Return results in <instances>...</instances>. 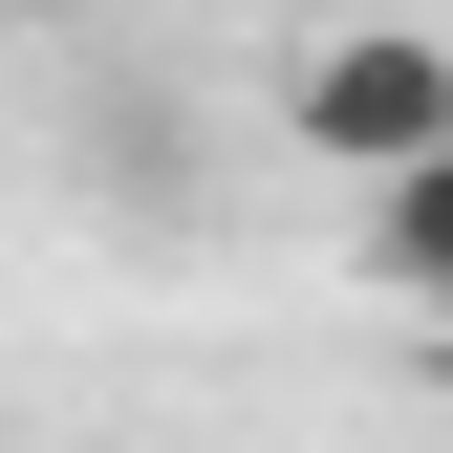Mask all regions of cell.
Listing matches in <instances>:
<instances>
[{
  "label": "cell",
  "mask_w": 453,
  "mask_h": 453,
  "mask_svg": "<svg viewBox=\"0 0 453 453\" xmlns=\"http://www.w3.org/2000/svg\"><path fill=\"white\" fill-rule=\"evenodd\" d=\"M280 130H303L346 195H367V173H411V151H453V43H432V22H346V43H303Z\"/></svg>",
  "instance_id": "1"
},
{
  "label": "cell",
  "mask_w": 453,
  "mask_h": 453,
  "mask_svg": "<svg viewBox=\"0 0 453 453\" xmlns=\"http://www.w3.org/2000/svg\"><path fill=\"white\" fill-rule=\"evenodd\" d=\"M367 280L453 324V151H411V173H367Z\"/></svg>",
  "instance_id": "2"
}]
</instances>
